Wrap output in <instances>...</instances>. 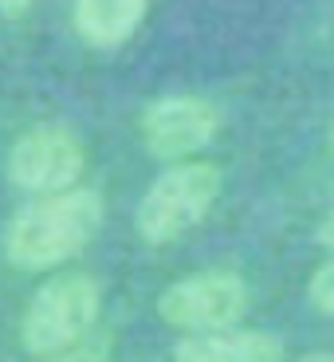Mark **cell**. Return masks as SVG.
Returning <instances> with one entry per match:
<instances>
[{
  "instance_id": "6da1fadb",
  "label": "cell",
  "mask_w": 334,
  "mask_h": 362,
  "mask_svg": "<svg viewBox=\"0 0 334 362\" xmlns=\"http://www.w3.org/2000/svg\"><path fill=\"white\" fill-rule=\"evenodd\" d=\"M102 221L107 201L87 185L52 197H32L4 225V260L20 272H52L75 260L99 236Z\"/></svg>"
},
{
  "instance_id": "7a4b0ae2",
  "label": "cell",
  "mask_w": 334,
  "mask_h": 362,
  "mask_svg": "<svg viewBox=\"0 0 334 362\" xmlns=\"http://www.w3.org/2000/svg\"><path fill=\"white\" fill-rule=\"evenodd\" d=\"M102 311V288L87 272H55L36 288L20 315V343L32 358L47 362L79 351Z\"/></svg>"
},
{
  "instance_id": "3957f363",
  "label": "cell",
  "mask_w": 334,
  "mask_h": 362,
  "mask_svg": "<svg viewBox=\"0 0 334 362\" xmlns=\"http://www.w3.org/2000/svg\"><path fill=\"white\" fill-rule=\"evenodd\" d=\"M225 185L217 162H177L162 170L134 209V228L145 245H173L213 213Z\"/></svg>"
},
{
  "instance_id": "277c9868",
  "label": "cell",
  "mask_w": 334,
  "mask_h": 362,
  "mask_svg": "<svg viewBox=\"0 0 334 362\" xmlns=\"http://www.w3.org/2000/svg\"><path fill=\"white\" fill-rule=\"evenodd\" d=\"M252 291L240 272L208 268L181 276L157 296V319L181 335H213V331H232L248 315Z\"/></svg>"
},
{
  "instance_id": "5b68a950",
  "label": "cell",
  "mask_w": 334,
  "mask_h": 362,
  "mask_svg": "<svg viewBox=\"0 0 334 362\" xmlns=\"http://www.w3.org/2000/svg\"><path fill=\"white\" fill-rule=\"evenodd\" d=\"M4 170L12 185L32 197L67 193L87 170V142L67 122H36L8 146Z\"/></svg>"
},
{
  "instance_id": "8992f818",
  "label": "cell",
  "mask_w": 334,
  "mask_h": 362,
  "mask_svg": "<svg viewBox=\"0 0 334 362\" xmlns=\"http://www.w3.org/2000/svg\"><path fill=\"white\" fill-rule=\"evenodd\" d=\"M138 130L157 162H193V154H201L220 134V110L201 95H165L142 110Z\"/></svg>"
},
{
  "instance_id": "52a82bcc",
  "label": "cell",
  "mask_w": 334,
  "mask_h": 362,
  "mask_svg": "<svg viewBox=\"0 0 334 362\" xmlns=\"http://www.w3.org/2000/svg\"><path fill=\"white\" fill-rule=\"evenodd\" d=\"M287 346L275 331L232 327L213 335H181L173 343V362H283Z\"/></svg>"
},
{
  "instance_id": "ba28073f",
  "label": "cell",
  "mask_w": 334,
  "mask_h": 362,
  "mask_svg": "<svg viewBox=\"0 0 334 362\" xmlns=\"http://www.w3.org/2000/svg\"><path fill=\"white\" fill-rule=\"evenodd\" d=\"M150 0H71V24L95 52H114L130 44L142 28Z\"/></svg>"
},
{
  "instance_id": "9c48e42d",
  "label": "cell",
  "mask_w": 334,
  "mask_h": 362,
  "mask_svg": "<svg viewBox=\"0 0 334 362\" xmlns=\"http://www.w3.org/2000/svg\"><path fill=\"white\" fill-rule=\"evenodd\" d=\"M307 299L318 315H330L334 319V260L318 264L307 280Z\"/></svg>"
},
{
  "instance_id": "30bf717a",
  "label": "cell",
  "mask_w": 334,
  "mask_h": 362,
  "mask_svg": "<svg viewBox=\"0 0 334 362\" xmlns=\"http://www.w3.org/2000/svg\"><path fill=\"white\" fill-rule=\"evenodd\" d=\"M47 362H107V354L95 351V346H79V351L59 354V358H47Z\"/></svg>"
},
{
  "instance_id": "8fae6325",
  "label": "cell",
  "mask_w": 334,
  "mask_h": 362,
  "mask_svg": "<svg viewBox=\"0 0 334 362\" xmlns=\"http://www.w3.org/2000/svg\"><path fill=\"white\" fill-rule=\"evenodd\" d=\"M36 0H0V16H8V20H20L28 8H32Z\"/></svg>"
},
{
  "instance_id": "7c38bea8",
  "label": "cell",
  "mask_w": 334,
  "mask_h": 362,
  "mask_svg": "<svg viewBox=\"0 0 334 362\" xmlns=\"http://www.w3.org/2000/svg\"><path fill=\"white\" fill-rule=\"evenodd\" d=\"M315 240H318L323 248H330V252H334V213H330L326 221H318V228H315Z\"/></svg>"
},
{
  "instance_id": "4fadbf2b",
  "label": "cell",
  "mask_w": 334,
  "mask_h": 362,
  "mask_svg": "<svg viewBox=\"0 0 334 362\" xmlns=\"http://www.w3.org/2000/svg\"><path fill=\"white\" fill-rule=\"evenodd\" d=\"M295 362H334V351H318V354H303Z\"/></svg>"
},
{
  "instance_id": "5bb4252c",
  "label": "cell",
  "mask_w": 334,
  "mask_h": 362,
  "mask_svg": "<svg viewBox=\"0 0 334 362\" xmlns=\"http://www.w3.org/2000/svg\"><path fill=\"white\" fill-rule=\"evenodd\" d=\"M330 146H334V127H330Z\"/></svg>"
}]
</instances>
